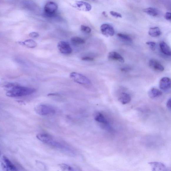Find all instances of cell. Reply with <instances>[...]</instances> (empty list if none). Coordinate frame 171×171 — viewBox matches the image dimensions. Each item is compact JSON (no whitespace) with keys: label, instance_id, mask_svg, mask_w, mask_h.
Returning a JSON list of instances; mask_svg holds the SVG:
<instances>
[{"label":"cell","instance_id":"6da1fadb","mask_svg":"<svg viewBox=\"0 0 171 171\" xmlns=\"http://www.w3.org/2000/svg\"><path fill=\"white\" fill-rule=\"evenodd\" d=\"M36 137L42 142L51 147L63 150L64 152L68 153L71 155H74L75 154L74 150L70 146L61 141L57 140L53 136L48 133H39L37 135Z\"/></svg>","mask_w":171,"mask_h":171},{"label":"cell","instance_id":"603a6c76","mask_svg":"<svg viewBox=\"0 0 171 171\" xmlns=\"http://www.w3.org/2000/svg\"><path fill=\"white\" fill-rule=\"evenodd\" d=\"M72 43L76 45L82 44L85 43V41L82 38L78 36H74L71 39Z\"/></svg>","mask_w":171,"mask_h":171},{"label":"cell","instance_id":"7c38bea8","mask_svg":"<svg viewBox=\"0 0 171 171\" xmlns=\"http://www.w3.org/2000/svg\"><path fill=\"white\" fill-rule=\"evenodd\" d=\"M75 6L79 9L83 11H91L92 9L91 5L85 1L77 2Z\"/></svg>","mask_w":171,"mask_h":171},{"label":"cell","instance_id":"8fae6325","mask_svg":"<svg viewBox=\"0 0 171 171\" xmlns=\"http://www.w3.org/2000/svg\"><path fill=\"white\" fill-rule=\"evenodd\" d=\"M171 87V79L167 77L161 79L160 82V87L163 90H167Z\"/></svg>","mask_w":171,"mask_h":171},{"label":"cell","instance_id":"d6986e66","mask_svg":"<svg viewBox=\"0 0 171 171\" xmlns=\"http://www.w3.org/2000/svg\"><path fill=\"white\" fill-rule=\"evenodd\" d=\"M19 44L30 48H35L37 45L36 41L31 39H27L24 41L19 42Z\"/></svg>","mask_w":171,"mask_h":171},{"label":"cell","instance_id":"9a60e30c","mask_svg":"<svg viewBox=\"0 0 171 171\" xmlns=\"http://www.w3.org/2000/svg\"><path fill=\"white\" fill-rule=\"evenodd\" d=\"M160 46L161 50L163 54L166 55L171 56V49L165 42H161Z\"/></svg>","mask_w":171,"mask_h":171},{"label":"cell","instance_id":"cb8c5ba5","mask_svg":"<svg viewBox=\"0 0 171 171\" xmlns=\"http://www.w3.org/2000/svg\"><path fill=\"white\" fill-rule=\"evenodd\" d=\"M81 29L82 31L86 33H90L91 31V29L90 27L83 25L81 26Z\"/></svg>","mask_w":171,"mask_h":171},{"label":"cell","instance_id":"e0dca14e","mask_svg":"<svg viewBox=\"0 0 171 171\" xmlns=\"http://www.w3.org/2000/svg\"><path fill=\"white\" fill-rule=\"evenodd\" d=\"M162 94V91L155 88H152L150 89L148 92L149 96L152 98L159 97Z\"/></svg>","mask_w":171,"mask_h":171},{"label":"cell","instance_id":"9c48e42d","mask_svg":"<svg viewBox=\"0 0 171 171\" xmlns=\"http://www.w3.org/2000/svg\"><path fill=\"white\" fill-rule=\"evenodd\" d=\"M150 67L153 71L160 73L164 71L165 68L159 62L154 59H150L149 63Z\"/></svg>","mask_w":171,"mask_h":171},{"label":"cell","instance_id":"4fadbf2b","mask_svg":"<svg viewBox=\"0 0 171 171\" xmlns=\"http://www.w3.org/2000/svg\"><path fill=\"white\" fill-rule=\"evenodd\" d=\"M108 58L114 61H117L121 63L124 62V59L119 54L115 52H110L108 54Z\"/></svg>","mask_w":171,"mask_h":171},{"label":"cell","instance_id":"5bb4252c","mask_svg":"<svg viewBox=\"0 0 171 171\" xmlns=\"http://www.w3.org/2000/svg\"><path fill=\"white\" fill-rule=\"evenodd\" d=\"M95 119L97 122L102 124L106 127H109V123L105 116L100 113L97 114L95 117Z\"/></svg>","mask_w":171,"mask_h":171},{"label":"cell","instance_id":"2e32d148","mask_svg":"<svg viewBox=\"0 0 171 171\" xmlns=\"http://www.w3.org/2000/svg\"><path fill=\"white\" fill-rule=\"evenodd\" d=\"M118 100L123 104H126L130 102L131 100V98L128 94L122 93L121 94Z\"/></svg>","mask_w":171,"mask_h":171},{"label":"cell","instance_id":"3957f363","mask_svg":"<svg viewBox=\"0 0 171 171\" xmlns=\"http://www.w3.org/2000/svg\"><path fill=\"white\" fill-rule=\"evenodd\" d=\"M36 112L39 115L46 116L53 115L55 114L56 109L51 105L42 104L38 105L35 108Z\"/></svg>","mask_w":171,"mask_h":171},{"label":"cell","instance_id":"7402d4cb","mask_svg":"<svg viewBox=\"0 0 171 171\" xmlns=\"http://www.w3.org/2000/svg\"><path fill=\"white\" fill-rule=\"evenodd\" d=\"M143 11L152 16H157L158 15V12L157 10L152 7H149L143 10Z\"/></svg>","mask_w":171,"mask_h":171},{"label":"cell","instance_id":"484cf974","mask_svg":"<svg viewBox=\"0 0 171 171\" xmlns=\"http://www.w3.org/2000/svg\"><path fill=\"white\" fill-rule=\"evenodd\" d=\"M110 13L111 16L115 17L116 18H122V16L118 12L114 11H110Z\"/></svg>","mask_w":171,"mask_h":171},{"label":"cell","instance_id":"ffe728a7","mask_svg":"<svg viewBox=\"0 0 171 171\" xmlns=\"http://www.w3.org/2000/svg\"><path fill=\"white\" fill-rule=\"evenodd\" d=\"M162 32L158 27H155L150 29L148 31V34L151 36L157 37L160 36Z\"/></svg>","mask_w":171,"mask_h":171},{"label":"cell","instance_id":"83f0119b","mask_svg":"<svg viewBox=\"0 0 171 171\" xmlns=\"http://www.w3.org/2000/svg\"><path fill=\"white\" fill-rule=\"evenodd\" d=\"M82 60L87 61H92L94 60V59L89 57H84L82 58Z\"/></svg>","mask_w":171,"mask_h":171},{"label":"cell","instance_id":"44dd1931","mask_svg":"<svg viewBox=\"0 0 171 171\" xmlns=\"http://www.w3.org/2000/svg\"><path fill=\"white\" fill-rule=\"evenodd\" d=\"M117 36L124 43L130 44L133 43L132 39L127 34L119 33L117 34Z\"/></svg>","mask_w":171,"mask_h":171},{"label":"cell","instance_id":"5b68a950","mask_svg":"<svg viewBox=\"0 0 171 171\" xmlns=\"http://www.w3.org/2000/svg\"><path fill=\"white\" fill-rule=\"evenodd\" d=\"M1 166L3 171H18L13 163L6 156H3L1 159Z\"/></svg>","mask_w":171,"mask_h":171},{"label":"cell","instance_id":"4316f807","mask_svg":"<svg viewBox=\"0 0 171 171\" xmlns=\"http://www.w3.org/2000/svg\"><path fill=\"white\" fill-rule=\"evenodd\" d=\"M29 36L34 38H37L39 36V34L36 32H33L29 34Z\"/></svg>","mask_w":171,"mask_h":171},{"label":"cell","instance_id":"30bf717a","mask_svg":"<svg viewBox=\"0 0 171 171\" xmlns=\"http://www.w3.org/2000/svg\"><path fill=\"white\" fill-rule=\"evenodd\" d=\"M152 169V171H167L165 165L163 163L158 162H152L148 163Z\"/></svg>","mask_w":171,"mask_h":171},{"label":"cell","instance_id":"4dcf8cb0","mask_svg":"<svg viewBox=\"0 0 171 171\" xmlns=\"http://www.w3.org/2000/svg\"><path fill=\"white\" fill-rule=\"evenodd\" d=\"M102 14L105 16H107V14L106 12L105 11L103 12H102Z\"/></svg>","mask_w":171,"mask_h":171},{"label":"cell","instance_id":"f546056e","mask_svg":"<svg viewBox=\"0 0 171 171\" xmlns=\"http://www.w3.org/2000/svg\"><path fill=\"white\" fill-rule=\"evenodd\" d=\"M167 106L168 108L171 109V98L168 100L167 103Z\"/></svg>","mask_w":171,"mask_h":171},{"label":"cell","instance_id":"52a82bcc","mask_svg":"<svg viewBox=\"0 0 171 171\" xmlns=\"http://www.w3.org/2000/svg\"><path fill=\"white\" fill-rule=\"evenodd\" d=\"M57 47L59 52L64 54H70L72 52L70 45L65 41H59Z\"/></svg>","mask_w":171,"mask_h":171},{"label":"cell","instance_id":"ba28073f","mask_svg":"<svg viewBox=\"0 0 171 171\" xmlns=\"http://www.w3.org/2000/svg\"><path fill=\"white\" fill-rule=\"evenodd\" d=\"M58 9L57 4L53 1L47 3L44 7V11L49 15H52L57 11Z\"/></svg>","mask_w":171,"mask_h":171},{"label":"cell","instance_id":"8992f818","mask_svg":"<svg viewBox=\"0 0 171 171\" xmlns=\"http://www.w3.org/2000/svg\"><path fill=\"white\" fill-rule=\"evenodd\" d=\"M100 30L102 34L106 37L112 36L115 34L114 29L110 24H102L100 27Z\"/></svg>","mask_w":171,"mask_h":171},{"label":"cell","instance_id":"ac0fdd59","mask_svg":"<svg viewBox=\"0 0 171 171\" xmlns=\"http://www.w3.org/2000/svg\"><path fill=\"white\" fill-rule=\"evenodd\" d=\"M59 167L62 171H81L78 168L65 163L59 165Z\"/></svg>","mask_w":171,"mask_h":171},{"label":"cell","instance_id":"d4e9b609","mask_svg":"<svg viewBox=\"0 0 171 171\" xmlns=\"http://www.w3.org/2000/svg\"><path fill=\"white\" fill-rule=\"evenodd\" d=\"M146 44L150 47V49L153 51L155 50L156 44L155 42L153 41H148L146 43Z\"/></svg>","mask_w":171,"mask_h":171},{"label":"cell","instance_id":"7a4b0ae2","mask_svg":"<svg viewBox=\"0 0 171 171\" xmlns=\"http://www.w3.org/2000/svg\"><path fill=\"white\" fill-rule=\"evenodd\" d=\"M7 91L6 95L11 97H19L32 94L35 92L33 88L21 86L14 84H8L6 86Z\"/></svg>","mask_w":171,"mask_h":171},{"label":"cell","instance_id":"277c9868","mask_svg":"<svg viewBox=\"0 0 171 171\" xmlns=\"http://www.w3.org/2000/svg\"><path fill=\"white\" fill-rule=\"evenodd\" d=\"M70 78L75 82L82 85H90L91 81L82 74L77 72H72L70 74Z\"/></svg>","mask_w":171,"mask_h":171},{"label":"cell","instance_id":"f1b7e54d","mask_svg":"<svg viewBox=\"0 0 171 171\" xmlns=\"http://www.w3.org/2000/svg\"><path fill=\"white\" fill-rule=\"evenodd\" d=\"M165 18L167 20H171V12H167L165 15Z\"/></svg>","mask_w":171,"mask_h":171}]
</instances>
